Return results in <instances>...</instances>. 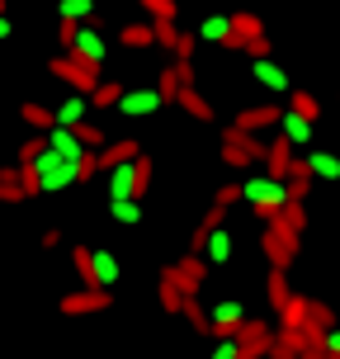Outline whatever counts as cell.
Here are the masks:
<instances>
[{"mask_svg": "<svg viewBox=\"0 0 340 359\" xmlns=\"http://www.w3.org/2000/svg\"><path fill=\"white\" fill-rule=\"evenodd\" d=\"M19 180H24V194H62V189H72V184H81L76 180V161H67V156H57L53 147H43L29 165H19Z\"/></svg>", "mask_w": 340, "mask_h": 359, "instance_id": "cell-1", "label": "cell"}, {"mask_svg": "<svg viewBox=\"0 0 340 359\" xmlns=\"http://www.w3.org/2000/svg\"><path fill=\"white\" fill-rule=\"evenodd\" d=\"M236 198H241V203H251L260 222H269V217H279V208L288 203V180L251 175L246 184H236Z\"/></svg>", "mask_w": 340, "mask_h": 359, "instance_id": "cell-2", "label": "cell"}, {"mask_svg": "<svg viewBox=\"0 0 340 359\" xmlns=\"http://www.w3.org/2000/svg\"><path fill=\"white\" fill-rule=\"evenodd\" d=\"M151 156H132V161H118V165H109V203H118V198H142L147 194V184H151Z\"/></svg>", "mask_w": 340, "mask_h": 359, "instance_id": "cell-3", "label": "cell"}, {"mask_svg": "<svg viewBox=\"0 0 340 359\" xmlns=\"http://www.w3.org/2000/svg\"><path fill=\"white\" fill-rule=\"evenodd\" d=\"M260 246H265V255H269V269H288L293 255H298V232H293L288 222H279V217H269Z\"/></svg>", "mask_w": 340, "mask_h": 359, "instance_id": "cell-4", "label": "cell"}, {"mask_svg": "<svg viewBox=\"0 0 340 359\" xmlns=\"http://www.w3.org/2000/svg\"><path fill=\"white\" fill-rule=\"evenodd\" d=\"M48 72H53L57 81H67L76 95H90V90L100 86V67H90V62H81V57H72V53L53 57V62H48Z\"/></svg>", "mask_w": 340, "mask_h": 359, "instance_id": "cell-5", "label": "cell"}, {"mask_svg": "<svg viewBox=\"0 0 340 359\" xmlns=\"http://www.w3.org/2000/svg\"><path fill=\"white\" fill-rule=\"evenodd\" d=\"M222 161L232 165V170H246V165L260 161L255 133H236V128H227V133H222Z\"/></svg>", "mask_w": 340, "mask_h": 359, "instance_id": "cell-6", "label": "cell"}, {"mask_svg": "<svg viewBox=\"0 0 340 359\" xmlns=\"http://www.w3.org/2000/svg\"><path fill=\"white\" fill-rule=\"evenodd\" d=\"M269 341H274L269 322H241V331H236V355L241 359H265Z\"/></svg>", "mask_w": 340, "mask_h": 359, "instance_id": "cell-7", "label": "cell"}, {"mask_svg": "<svg viewBox=\"0 0 340 359\" xmlns=\"http://www.w3.org/2000/svg\"><path fill=\"white\" fill-rule=\"evenodd\" d=\"M109 288H76V293H67L62 298V312L67 317H95V312H109Z\"/></svg>", "mask_w": 340, "mask_h": 359, "instance_id": "cell-8", "label": "cell"}, {"mask_svg": "<svg viewBox=\"0 0 340 359\" xmlns=\"http://www.w3.org/2000/svg\"><path fill=\"white\" fill-rule=\"evenodd\" d=\"M67 53H72V57H81V62H90V67H104L109 43H104V34H100V29H90V24H81Z\"/></svg>", "mask_w": 340, "mask_h": 359, "instance_id": "cell-9", "label": "cell"}, {"mask_svg": "<svg viewBox=\"0 0 340 359\" xmlns=\"http://www.w3.org/2000/svg\"><path fill=\"white\" fill-rule=\"evenodd\" d=\"M241 322H246V307L236 303V298H222V303H213V312H208V336H236Z\"/></svg>", "mask_w": 340, "mask_h": 359, "instance_id": "cell-10", "label": "cell"}, {"mask_svg": "<svg viewBox=\"0 0 340 359\" xmlns=\"http://www.w3.org/2000/svg\"><path fill=\"white\" fill-rule=\"evenodd\" d=\"M161 104H165V100L156 95V86H142V90H123L114 109H118V114H128V118H147V114H156Z\"/></svg>", "mask_w": 340, "mask_h": 359, "instance_id": "cell-11", "label": "cell"}, {"mask_svg": "<svg viewBox=\"0 0 340 359\" xmlns=\"http://www.w3.org/2000/svg\"><path fill=\"white\" fill-rule=\"evenodd\" d=\"M274 128H279V137H284L293 151H307V142L317 137V133H312V118L293 114V109H279V123H274Z\"/></svg>", "mask_w": 340, "mask_h": 359, "instance_id": "cell-12", "label": "cell"}, {"mask_svg": "<svg viewBox=\"0 0 340 359\" xmlns=\"http://www.w3.org/2000/svg\"><path fill=\"white\" fill-rule=\"evenodd\" d=\"M175 284H179V293H184V298H194L198 288H203V274H208V260H203V255H184V260H175Z\"/></svg>", "mask_w": 340, "mask_h": 359, "instance_id": "cell-13", "label": "cell"}, {"mask_svg": "<svg viewBox=\"0 0 340 359\" xmlns=\"http://www.w3.org/2000/svg\"><path fill=\"white\" fill-rule=\"evenodd\" d=\"M198 255H203L208 265H227V260H232V227H227V222H217L213 232L203 236V246H198Z\"/></svg>", "mask_w": 340, "mask_h": 359, "instance_id": "cell-14", "label": "cell"}, {"mask_svg": "<svg viewBox=\"0 0 340 359\" xmlns=\"http://www.w3.org/2000/svg\"><path fill=\"white\" fill-rule=\"evenodd\" d=\"M251 72H255V81H260L269 95H288V90H293L288 86V72L274 62V57H251Z\"/></svg>", "mask_w": 340, "mask_h": 359, "instance_id": "cell-15", "label": "cell"}, {"mask_svg": "<svg viewBox=\"0 0 340 359\" xmlns=\"http://www.w3.org/2000/svg\"><path fill=\"white\" fill-rule=\"evenodd\" d=\"M90 279H95V288H114L118 284V255L104 246H90Z\"/></svg>", "mask_w": 340, "mask_h": 359, "instance_id": "cell-16", "label": "cell"}, {"mask_svg": "<svg viewBox=\"0 0 340 359\" xmlns=\"http://www.w3.org/2000/svg\"><path fill=\"white\" fill-rule=\"evenodd\" d=\"M260 161L269 165L265 175L284 180V175H288V165H293V147H288L284 137H279V133H274V137H269V147H260Z\"/></svg>", "mask_w": 340, "mask_h": 359, "instance_id": "cell-17", "label": "cell"}, {"mask_svg": "<svg viewBox=\"0 0 340 359\" xmlns=\"http://www.w3.org/2000/svg\"><path fill=\"white\" fill-rule=\"evenodd\" d=\"M175 104L184 109V114H194L198 123H213V104H208V100L198 95V86H194V81H189V86H179V90H175Z\"/></svg>", "mask_w": 340, "mask_h": 359, "instance_id": "cell-18", "label": "cell"}, {"mask_svg": "<svg viewBox=\"0 0 340 359\" xmlns=\"http://www.w3.org/2000/svg\"><path fill=\"white\" fill-rule=\"evenodd\" d=\"M48 147H53L57 156H67V161H81V137H76V128H62V123H53L48 128Z\"/></svg>", "mask_w": 340, "mask_h": 359, "instance_id": "cell-19", "label": "cell"}, {"mask_svg": "<svg viewBox=\"0 0 340 359\" xmlns=\"http://www.w3.org/2000/svg\"><path fill=\"white\" fill-rule=\"evenodd\" d=\"M279 123V109L274 104H255V109H246V114H236V133H260V128H274Z\"/></svg>", "mask_w": 340, "mask_h": 359, "instance_id": "cell-20", "label": "cell"}, {"mask_svg": "<svg viewBox=\"0 0 340 359\" xmlns=\"http://www.w3.org/2000/svg\"><path fill=\"white\" fill-rule=\"evenodd\" d=\"M260 34H265V19L260 15H251V10H236L232 15V53H241V43L260 38Z\"/></svg>", "mask_w": 340, "mask_h": 359, "instance_id": "cell-21", "label": "cell"}, {"mask_svg": "<svg viewBox=\"0 0 340 359\" xmlns=\"http://www.w3.org/2000/svg\"><path fill=\"white\" fill-rule=\"evenodd\" d=\"M198 38H203V43H217V48H232V15L198 19Z\"/></svg>", "mask_w": 340, "mask_h": 359, "instance_id": "cell-22", "label": "cell"}, {"mask_svg": "<svg viewBox=\"0 0 340 359\" xmlns=\"http://www.w3.org/2000/svg\"><path fill=\"white\" fill-rule=\"evenodd\" d=\"M86 109H90V100L86 95H67V100H62V104L53 109V123H62V128H76V123H86Z\"/></svg>", "mask_w": 340, "mask_h": 359, "instance_id": "cell-23", "label": "cell"}, {"mask_svg": "<svg viewBox=\"0 0 340 359\" xmlns=\"http://www.w3.org/2000/svg\"><path fill=\"white\" fill-rule=\"evenodd\" d=\"M137 151H142V147L132 142V137H118V142H104L95 156H100V170H109V165H118V161H132Z\"/></svg>", "mask_w": 340, "mask_h": 359, "instance_id": "cell-24", "label": "cell"}, {"mask_svg": "<svg viewBox=\"0 0 340 359\" xmlns=\"http://www.w3.org/2000/svg\"><path fill=\"white\" fill-rule=\"evenodd\" d=\"M307 345V331H279L274 341H269V359H298Z\"/></svg>", "mask_w": 340, "mask_h": 359, "instance_id": "cell-25", "label": "cell"}, {"mask_svg": "<svg viewBox=\"0 0 340 359\" xmlns=\"http://www.w3.org/2000/svg\"><path fill=\"white\" fill-rule=\"evenodd\" d=\"M279 331H307V298L293 293L284 307H279Z\"/></svg>", "mask_w": 340, "mask_h": 359, "instance_id": "cell-26", "label": "cell"}, {"mask_svg": "<svg viewBox=\"0 0 340 359\" xmlns=\"http://www.w3.org/2000/svg\"><path fill=\"white\" fill-rule=\"evenodd\" d=\"M303 165H307L317 180H340V156H336V151H307Z\"/></svg>", "mask_w": 340, "mask_h": 359, "instance_id": "cell-27", "label": "cell"}, {"mask_svg": "<svg viewBox=\"0 0 340 359\" xmlns=\"http://www.w3.org/2000/svg\"><path fill=\"white\" fill-rule=\"evenodd\" d=\"M118 43H123V48H156L151 19H142V24H128V29H118Z\"/></svg>", "mask_w": 340, "mask_h": 359, "instance_id": "cell-28", "label": "cell"}, {"mask_svg": "<svg viewBox=\"0 0 340 359\" xmlns=\"http://www.w3.org/2000/svg\"><path fill=\"white\" fill-rule=\"evenodd\" d=\"M156 293H161V307H165V312H179L184 293H179V284H175V269H161V284H156Z\"/></svg>", "mask_w": 340, "mask_h": 359, "instance_id": "cell-29", "label": "cell"}, {"mask_svg": "<svg viewBox=\"0 0 340 359\" xmlns=\"http://www.w3.org/2000/svg\"><path fill=\"white\" fill-rule=\"evenodd\" d=\"M24 180H19V165L15 170H0V203H24Z\"/></svg>", "mask_w": 340, "mask_h": 359, "instance_id": "cell-30", "label": "cell"}, {"mask_svg": "<svg viewBox=\"0 0 340 359\" xmlns=\"http://www.w3.org/2000/svg\"><path fill=\"white\" fill-rule=\"evenodd\" d=\"M118 95H123V86H118V81H100V86L90 90L86 100H90L95 109H114V104H118Z\"/></svg>", "mask_w": 340, "mask_h": 359, "instance_id": "cell-31", "label": "cell"}, {"mask_svg": "<svg viewBox=\"0 0 340 359\" xmlns=\"http://www.w3.org/2000/svg\"><path fill=\"white\" fill-rule=\"evenodd\" d=\"M109 213H114V222H123V227H137L142 222V198H118Z\"/></svg>", "mask_w": 340, "mask_h": 359, "instance_id": "cell-32", "label": "cell"}, {"mask_svg": "<svg viewBox=\"0 0 340 359\" xmlns=\"http://www.w3.org/2000/svg\"><path fill=\"white\" fill-rule=\"evenodd\" d=\"M19 118H24L29 128H43V133H48V128H53V109H48V104H38V100H29V104L19 109Z\"/></svg>", "mask_w": 340, "mask_h": 359, "instance_id": "cell-33", "label": "cell"}, {"mask_svg": "<svg viewBox=\"0 0 340 359\" xmlns=\"http://www.w3.org/2000/svg\"><path fill=\"white\" fill-rule=\"evenodd\" d=\"M288 109H293V114H303V118H312V123H317V114H322V104H317L307 90H298V95L288 90Z\"/></svg>", "mask_w": 340, "mask_h": 359, "instance_id": "cell-34", "label": "cell"}, {"mask_svg": "<svg viewBox=\"0 0 340 359\" xmlns=\"http://www.w3.org/2000/svg\"><path fill=\"white\" fill-rule=\"evenodd\" d=\"M151 34H156V48H175V38H179V24L175 19H151Z\"/></svg>", "mask_w": 340, "mask_h": 359, "instance_id": "cell-35", "label": "cell"}, {"mask_svg": "<svg viewBox=\"0 0 340 359\" xmlns=\"http://www.w3.org/2000/svg\"><path fill=\"white\" fill-rule=\"evenodd\" d=\"M179 317H184V322L194 326V331H208V312L198 307V293H194V298H184V303H179Z\"/></svg>", "mask_w": 340, "mask_h": 359, "instance_id": "cell-36", "label": "cell"}, {"mask_svg": "<svg viewBox=\"0 0 340 359\" xmlns=\"http://www.w3.org/2000/svg\"><path fill=\"white\" fill-rule=\"evenodd\" d=\"M76 137H81L86 151H100V147L109 142V133H104V128H95V123H76Z\"/></svg>", "mask_w": 340, "mask_h": 359, "instance_id": "cell-37", "label": "cell"}, {"mask_svg": "<svg viewBox=\"0 0 340 359\" xmlns=\"http://www.w3.org/2000/svg\"><path fill=\"white\" fill-rule=\"evenodd\" d=\"M293 293H288V279H284V269H269V303H274V312L288 303Z\"/></svg>", "mask_w": 340, "mask_h": 359, "instance_id": "cell-38", "label": "cell"}, {"mask_svg": "<svg viewBox=\"0 0 340 359\" xmlns=\"http://www.w3.org/2000/svg\"><path fill=\"white\" fill-rule=\"evenodd\" d=\"M57 15H62V19H76V24H81V19L95 15V0H62V5H57Z\"/></svg>", "mask_w": 340, "mask_h": 359, "instance_id": "cell-39", "label": "cell"}, {"mask_svg": "<svg viewBox=\"0 0 340 359\" xmlns=\"http://www.w3.org/2000/svg\"><path fill=\"white\" fill-rule=\"evenodd\" d=\"M147 10V19H179V5L175 0H137Z\"/></svg>", "mask_w": 340, "mask_h": 359, "instance_id": "cell-40", "label": "cell"}, {"mask_svg": "<svg viewBox=\"0 0 340 359\" xmlns=\"http://www.w3.org/2000/svg\"><path fill=\"white\" fill-rule=\"evenodd\" d=\"M72 265L81 274V288H95V279H90V246H72Z\"/></svg>", "mask_w": 340, "mask_h": 359, "instance_id": "cell-41", "label": "cell"}, {"mask_svg": "<svg viewBox=\"0 0 340 359\" xmlns=\"http://www.w3.org/2000/svg\"><path fill=\"white\" fill-rule=\"evenodd\" d=\"M184 86V81H179V72L175 67H165L161 72V81H156V95H161V100H175V90Z\"/></svg>", "mask_w": 340, "mask_h": 359, "instance_id": "cell-42", "label": "cell"}, {"mask_svg": "<svg viewBox=\"0 0 340 359\" xmlns=\"http://www.w3.org/2000/svg\"><path fill=\"white\" fill-rule=\"evenodd\" d=\"M317 345H322V350H326L331 359H340V322H331V326H326L322 336H317Z\"/></svg>", "mask_w": 340, "mask_h": 359, "instance_id": "cell-43", "label": "cell"}, {"mask_svg": "<svg viewBox=\"0 0 340 359\" xmlns=\"http://www.w3.org/2000/svg\"><path fill=\"white\" fill-rule=\"evenodd\" d=\"M90 175H100V156H95V151H81V161H76V180L86 184Z\"/></svg>", "mask_w": 340, "mask_h": 359, "instance_id": "cell-44", "label": "cell"}, {"mask_svg": "<svg viewBox=\"0 0 340 359\" xmlns=\"http://www.w3.org/2000/svg\"><path fill=\"white\" fill-rule=\"evenodd\" d=\"M43 147H48V137H43V133H38V137H29V142L19 147V165H29L38 156V151H43Z\"/></svg>", "mask_w": 340, "mask_h": 359, "instance_id": "cell-45", "label": "cell"}, {"mask_svg": "<svg viewBox=\"0 0 340 359\" xmlns=\"http://www.w3.org/2000/svg\"><path fill=\"white\" fill-rule=\"evenodd\" d=\"M208 359H241L236 355V336H217V345H213V355Z\"/></svg>", "mask_w": 340, "mask_h": 359, "instance_id": "cell-46", "label": "cell"}, {"mask_svg": "<svg viewBox=\"0 0 340 359\" xmlns=\"http://www.w3.org/2000/svg\"><path fill=\"white\" fill-rule=\"evenodd\" d=\"M76 29H81V24H76V19H62V24H57V43H62V48H72Z\"/></svg>", "mask_w": 340, "mask_h": 359, "instance_id": "cell-47", "label": "cell"}, {"mask_svg": "<svg viewBox=\"0 0 340 359\" xmlns=\"http://www.w3.org/2000/svg\"><path fill=\"white\" fill-rule=\"evenodd\" d=\"M10 34H15V24H10V19L0 15V43H5V38H10Z\"/></svg>", "mask_w": 340, "mask_h": 359, "instance_id": "cell-48", "label": "cell"}, {"mask_svg": "<svg viewBox=\"0 0 340 359\" xmlns=\"http://www.w3.org/2000/svg\"><path fill=\"white\" fill-rule=\"evenodd\" d=\"M0 15H5V0H0Z\"/></svg>", "mask_w": 340, "mask_h": 359, "instance_id": "cell-49", "label": "cell"}, {"mask_svg": "<svg viewBox=\"0 0 340 359\" xmlns=\"http://www.w3.org/2000/svg\"><path fill=\"white\" fill-rule=\"evenodd\" d=\"M0 170H5V165H0Z\"/></svg>", "mask_w": 340, "mask_h": 359, "instance_id": "cell-50", "label": "cell"}, {"mask_svg": "<svg viewBox=\"0 0 340 359\" xmlns=\"http://www.w3.org/2000/svg\"><path fill=\"white\" fill-rule=\"evenodd\" d=\"M0 359H5V355H0Z\"/></svg>", "mask_w": 340, "mask_h": 359, "instance_id": "cell-51", "label": "cell"}]
</instances>
